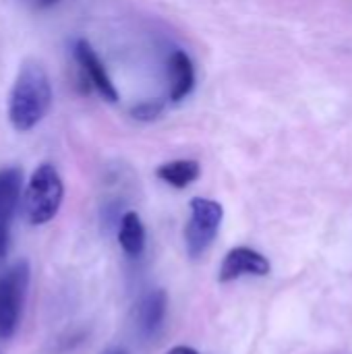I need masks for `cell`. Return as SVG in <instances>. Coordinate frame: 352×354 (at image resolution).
<instances>
[{
    "instance_id": "6da1fadb",
    "label": "cell",
    "mask_w": 352,
    "mask_h": 354,
    "mask_svg": "<svg viewBox=\"0 0 352 354\" xmlns=\"http://www.w3.org/2000/svg\"><path fill=\"white\" fill-rule=\"evenodd\" d=\"M50 106L52 83L48 71L35 60H27L19 68V75L8 95V122L15 131L27 133L46 118Z\"/></svg>"
},
{
    "instance_id": "7a4b0ae2",
    "label": "cell",
    "mask_w": 352,
    "mask_h": 354,
    "mask_svg": "<svg viewBox=\"0 0 352 354\" xmlns=\"http://www.w3.org/2000/svg\"><path fill=\"white\" fill-rule=\"evenodd\" d=\"M64 199V185L52 164H39L25 189L23 207L29 224L41 226L56 218Z\"/></svg>"
},
{
    "instance_id": "3957f363",
    "label": "cell",
    "mask_w": 352,
    "mask_h": 354,
    "mask_svg": "<svg viewBox=\"0 0 352 354\" xmlns=\"http://www.w3.org/2000/svg\"><path fill=\"white\" fill-rule=\"evenodd\" d=\"M191 218L185 228V245L191 259H199L214 245L220 224L224 220V207L218 201L195 197L189 203Z\"/></svg>"
},
{
    "instance_id": "277c9868",
    "label": "cell",
    "mask_w": 352,
    "mask_h": 354,
    "mask_svg": "<svg viewBox=\"0 0 352 354\" xmlns=\"http://www.w3.org/2000/svg\"><path fill=\"white\" fill-rule=\"evenodd\" d=\"M29 286V266L27 261L15 263L0 276V340H8L15 336L23 303Z\"/></svg>"
},
{
    "instance_id": "5b68a950",
    "label": "cell",
    "mask_w": 352,
    "mask_h": 354,
    "mask_svg": "<svg viewBox=\"0 0 352 354\" xmlns=\"http://www.w3.org/2000/svg\"><path fill=\"white\" fill-rule=\"evenodd\" d=\"M272 272V266L268 261V257H263L259 251L249 249V247H237L232 251L226 253L222 266H220V274L218 280L220 282H234L243 276H255V278H263Z\"/></svg>"
},
{
    "instance_id": "8992f818",
    "label": "cell",
    "mask_w": 352,
    "mask_h": 354,
    "mask_svg": "<svg viewBox=\"0 0 352 354\" xmlns=\"http://www.w3.org/2000/svg\"><path fill=\"white\" fill-rule=\"evenodd\" d=\"M75 60L79 64V68L83 71L85 79L89 81L91 87H95V91L106 100V102H118V91L104 66V62L98 58L95 50L91 48V44L87 39H77L75 48H73Z\"/></svg>"
},
{
    "instance_id": "52a82bcc",
    "label": "cell",
    "mask_w": 352,
    "mask_h": 354,
    "mask_svg": "<svg viewBox=\"0 0 352 354\" xmlns=\"http://www.w3.org/2000/svg\"><path fill=\"white\" fill-rule=\"evenodd\" d=\"M166 311H168L166 290L156 288V290H149L147 295H143L141 301L137 303V311H135V324H137L139 336L145 340L158 336L160 330L164 328Z\"/></svg>"
},
{
    "instance_id": "ba28073f",
    "label": "cell",
    "mask_w": 352,
    "mask_h": 354,
    "mask_svg": "<svg viewBox=\"0 0 352 354\" xmlns=\"http://www.w3.org/2000/svg\"><path fill=\"white\" fill-rule=\"evenodd\" d=\"M168 83H170V100H185L195 85V68L187 52L174 50L168 58Z\"/></svg>"
},
{
    "instance_id": "9c48e42d",
    "label": "cell",
    "mask_w": 352,
    "mask_h": 354,
    "mask_svg": "<svg viewBox=\"0 0 352 354\" xmlns=\"http://www.w3.org/2000/svg\"><path fill=\"white\" fill-rule=\"evenodd\" d=\"M118 243L127 257L137 259L145 251V226L137 212H124L118 222Z\"/></svg>"
},
{
    "instance_id": "30bf717a",
    "label": "cell",
    "mask_w": 352,
    "mask_h": 354,
    "mask_svg": "<svg viewBox=\"0 0 352 354\" xmlns=\"http://www.w3.org/2000/svg\"><path fill=\"white\" fill-rule=\"evenodd\" d=\"M23 191V172L15 166L0 170V218L8 224L17 212Z\"/></svg>"
},
{
    "instance_id": "8fae6325",
    "label": "cell",
    "mask_w": 352,
    "mask_h": 354,
    "mask_svg": "<svg viewBox=\"0 0 352 354\" xmlns=\"http://www.w3.org/2000/svg\"><path fill=\"white\" fill-rule=\"evenodd\" d=\"M158 178L168 183L174 189H185L191 183H195L201 174V166L195 160H174L168 164H162L156 170Z\"/></svg>"
},
{
    "instance_id": "7c38bea8",
    "label": "cell",
    "mask_w": 352,
    "mask_h": 354,
    "mask_svg": "<svg viewBox=\"0 0 352 354\" xmlns=\"http://www.w3.org/2000/svg\"><path fill=\"white\" fill-rule=\"evenodd\" d=\"M162 110H164V102H160V100H147V102H141L135 108H131V116L135 120L149 122V120H156L162 114Z\"/></svg>"
},
{
    "instance_id": "4fadbf2b",
    "label": "cell",
    "mask_w": 352,
    "mask_h": 354,
    "mask_svg": "<svg viewBox=\"0 0 352 354\" xmlns=\"http://www.w3.org/2000/svg\"><path fill=\"white\" fill-rule=\"evenodd\" d=\"M8 251V224L0 218V263L4 261Z\"/></svg>"
},
{
    "instance_id": "5bb4252c",
    "label": "cell",
    "mask_w": 352,
    "mask_h": 354,
    "mask_svg": "<svg viewBox=\"0 0 352 354\" xmlns=\"http://www.w3.org/2000/svg\"><path fill=\"white\" fill-rule=\"evenodd\" d=\"M29 6H33V8H50V6H54L58 0H25Z\"/></svg>"
},
{
    "instance_id": "9a60e30c",
    "label": "cell",
    "mask_w": 352,
    "mask_h": 354,
    "mask_svg": "<svg viewBox=\"0 0 352 354\" xmlns=\"http://www.w3.org/2000/svg\"><path fill=\"white\" fill-rule=\"evenodd\" d=\"M166 354H199L195 348H191V346H174V348H170Z\"/></svg>"
},
{
    "instance_id": "2e32d148",
    "label": "cell",
    "mask_w": 352,
    "mask_h": 354,
    "mask_svg": "<svg viewBox=\"0 0 352 354\" xmlns=\"http://www.w3.org/2000/svg\"><path fill=\"white\" fill-rule=\"evenodd\" d=\"M104 354H129V353H127V348H122V346H112V348L104 351Z\"/></svg>"
}]
</instances>
